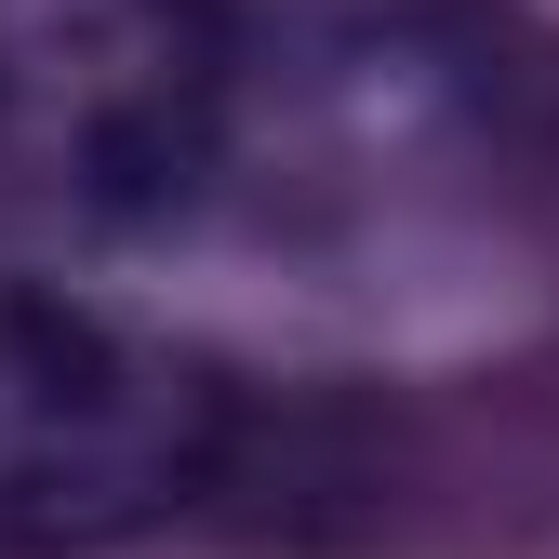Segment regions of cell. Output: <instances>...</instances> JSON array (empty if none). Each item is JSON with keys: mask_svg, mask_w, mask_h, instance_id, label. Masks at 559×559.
I'll list each match as a JSON object with an SVG mask.
<instances>
[{"mask_svg": "<svg viewBox=\"0 0 559 559\" xmlns=\"http://www.w3.org/2000/svg\"><path fill=\"white\" fill-rule=\"evenodd\" d=\"M214 27H294V40H373V27H413L427 0H200Z\"/></svg>", "mask_w": 559, "mask_h": 559, "instance_id": "cell-3", "label": "cell"}, {"mask_svg": "<svg viewBox=\"0 0 559 559\" xmlns=\"http://www.w3.org/2000/svg\"><path fill=\"white\" fill-rule=\"evenodd\" d=\"M227 466V386L107 307L0 280V533H133Z\"/></svg>", "mask_w": 559, "mask_h": 559, "instance_id": "cell-2", "label": "cell"}, {"mask_svg": "<svg viewBox=\"0 0 559 559\" xmlns=\"http://www.w3.org/2000/svg\"><path fill=\"white\" fill-rule=\"evenodd\" d=\"M227 27L200 0H0V227L107 240L200 187Z\"/></svg>", "mask_w": 559, "mask_h": 559, "instance_id": "cell-1", "label": "cell"}]
</instances>
